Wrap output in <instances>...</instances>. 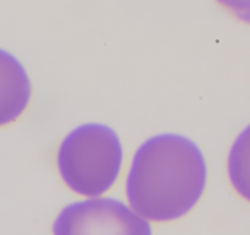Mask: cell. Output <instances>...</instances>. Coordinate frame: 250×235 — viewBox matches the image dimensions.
Wrapping results in <instances>:
<instances>
[{
	"instance_id": "cell-1",
	"label": "cell",
	"mask_w": 250,
	"mask_h": 235,
	"mask_svg": "<svg viewBox=\"0 0 250 235\" xmlns=\"http://www.w3.org/2000/svg\"><path fill=\"white\" fill-rule=\"evenodd\" d=\"M208 180V161L195 140L179 133H160L133 154L125 193L127 205L148 222L171 224L196 209Z\"/></svg>"
},
{
	"instance_id": "cell-2",
	"label": "cell",
	"mask_w": 250,
	"mask_h": 235,
	"mask_svg": "<svg viewBox=\"0 0 250 235\" xmlns=\"http://www.w3.org/2000/svg\"><path fill=\"white\" fill-rule=\"evenodd\" d=\"M56 165L70 192L85 199L101 197L117 184L123 173L125 148L110 126L86 123L63 137Z\"/></svg>"
},
{
	"instance_id": "cell-3",
	"label": "cell",
	"mask_w": 250,
	"mask_h": 235,
	"mask_svg": "<svg viewBox=\"0 0 250 235\" xmlns=\"http://www.w3.org/2000/svg\"><path fill=\"white\" fill-rule=\"evenodd\" d=\"M53 235H154L152 225L126 202L91 197L69 203L53 222Z\"/></svg>"
},
{
	"instance_id": "cell-4",
	"label": "cell",
	"mask_w": 250,
	"mask_h": 235,
	"mask_svg": "<svg viewBox=\"0 0 250 235\" xmlns=\"http://www.w3.org/2000/svg\"><path fill=\"white\" fill-rule=\"evenodd\" d=\"M32 82L16 56L0 48V129L16 123L32 101Z\"/></svg>"
},
{
	"instance_id": "cell-5",
	"label": "cell",
	"mask_w": 250,
	"mask_h": 235,
	"mask_svg": "<svg viewBox=\"0 0 250 235\" xmlns=\"http://www.w3.org/2000/svg\"><path fill=\"white\" fill-rule=\"evenodd\" d=\"M227 178L236 195L250 203V124L237 135L229 149Z\"/></svg>"
},
{
	"instance_id": "cell-6",
	"label": "cell",
	"mask_w": 250,
	"mask_h": 235,
	"mask_svg": "<svg viewBox=\"0 0 250 235\" xmlns=\"http://www.w3.org/2000/svg\"><path fill=\"white\" fill-rule=\"evenodd\" d=\"M224 10L231 13L236 19L250 23V0H215Z\"/></svg>"
}]
</instances>
